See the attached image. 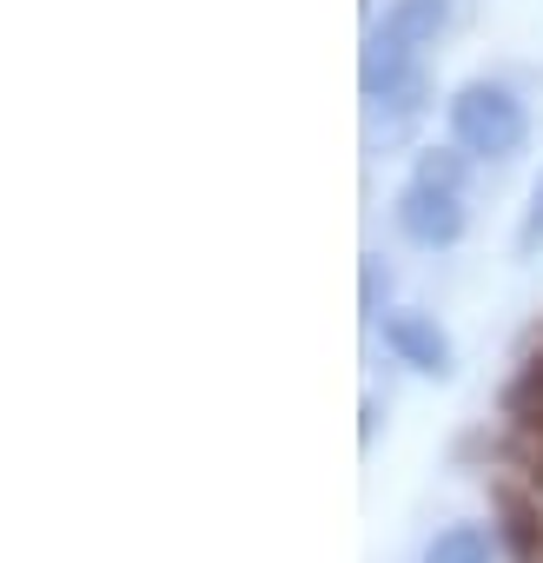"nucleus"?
<instances>
[{
    "label": "nucleus",
    "instance_id": "obj_1",
    "mask_svg": "<svg viewBox=\"0 0 543 563\" xmlns=\"http://www.w3.org/2000/svg\"><path fill=\"white\" fill-rule=\"evenodd\" d=\"M444 27H451V0H391L385 21L365 34V60H358L365 100L385 113H418V93H424L418 60Z\"/></svg>",
    "mask_w": 543,
    "mask_h": 563
},
{
    "label": "nucleus",
    "instance_id": "obj_2",
    "mask_svg": "<svg viewBox=\"0 0 543 563\" xmlns=\"http://www.w3.org/2000/svg\"><path fill=\"white\" fill-rule=\"evenodd\" d=\"M523 133H530V120H523V100L510 87H497V80L457 87V100H451V140H457V153H470V159H510L523 146Z\"/></svg>",
    "mask_w": 543,
    "mask_h": 563
},
{
    "label": "nucleus",
    "instance_id": "obj_3",
    "mask_svg": "<svg viewBox=\"0 0 543 563\" xmlns=\"http://www.w3.org/2000/svg\"><path fill=\"white\" fill-rule=\"evenodd\" d=\"M398 232L411 239V245H457L464 239V199H457V186H437V179H411L405 192H398Z\"/></svg>",
    "mask_w": 543,
    "mask_h": 563
},
{
    "label": "nucleus",
    "instance_id": "obj_8",
    "mask_svg": "<svg viewBox=\"0 0 543 563\" xmlns=\"http://www.w3.org/2000/svg\"><path fill=\"white\" fill-rule=\"evenodd\" d=\"M418 179H437V186H457V179H464V159H457V153H424V166H418Z\"/></svg>",
    "mask_w": 543,
    "mask_h": 563
},
{
    "label": "nucleus",
    "instance_id": "obj_6",
    "mask_svg": "<svg viewBox=\"0 0 543 563\" xmlns=\"http://www.w3.org/2000/svg\"><path fill=\"white\" fill-rule=\"evenodd\" d=\"M503 457H510V471L523 477V490H536V497H543V418H523V424L510 431Z\"/></svg>",
    "mask_w": 543,
    "mask_h": 563
},
{
    "label": "nucleus",
    "instance_id": "obj_7",
    "mask_svg": "<svg viewBox=\"0 0 543 563\" xmlns=\"http://www.w3.org/2000/svg\"><path fill=\"white\" fill-rule=\"evenodd\" d=\"M503 411L523 424V418H543V352L536 358H523V372L503 385Z\"/></svg>",
    "mask_w": 543,
    "mask_h": 563
},
{
    "label": "nucleus",
    "instance_id": "obj_4",
    "mask_svg": "<svg viewBox=\"0 0 543 563\" xmlns=\"http://www.w3.org/2000/svg\"><path fill=\"white\" fill-rule=\"evenodd\" d=\"M378 332H385V345H391L411 372H424V378H451V339L437 332V319H424V312H385Z\"/></svg>",
    "mask_w": 543,
    "mask_h": 563
},
{
    "label": "nucleus",
    "instance_id": "obj_5",
    "mask_svg": "<svg viewBox=\"0 0 543 563\" xmlns=\"http://www.w3.org/2000/svg\"><path fill=\"white\" fill-rule=\"evenodd\" d=\"M424 563H490V530L484 523H451L424 543Z\"/></svg>",
    "mask_w": 543,
    "mask_h": 563
},
{
    "label": "nucleus",
    "instance_id": "obj_9",
    "mask_svg": "<svg viewBox=\"0 0 543 563\" xmlns=\"http://www.w3.org/2000/svg\"><path fill=\"white\" fill-rule=\"evenodd\" d=\"M543 239V179H536V192H530V212H523V245H536Z\"/></svg>",
    "mask_w": 543,
    "mask_h": 563
}]
</instances>
